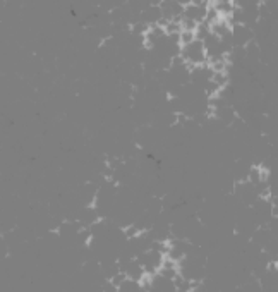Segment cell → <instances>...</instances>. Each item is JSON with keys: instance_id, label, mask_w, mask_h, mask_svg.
I'll list each match as a JSON object with an SVG mask.
<instances>
[{"instance_id": "7a4b0ae2", "label": "cell", "mask_w": 278, "mask_h": 292, "mask_svg": "<svg viewBox=\"0 0 278 292\" xmlns=\"http://www.w3.org/2000/svg\"><path fill=\"white\" fill-rule=\"evenodd\" d=\"M206 14H208V4H189L184 5V12H182V18L185 19H193L196 22H204L206 21Z\"/></svg>"}, {"instance_id": "3957f363", "label": "cell", "mask_w": 278, "mask_h": 292, "mask_svg": "<svg viewBox=\"0 0 278 292\" xmlns=\"http://www.w3.org/2000/svg\"><path fill=\"white\" fill-rule=\"evenodd\" d=\"M194 40H198L196 38V33H194V31H182L180 33V45L182 46L189 45V43H193Z\"/></svg>"}, {"instance_id": "6da1fadb", "label": "cell", "mask_w": 278, "mask_h": 292, "mask_svg": "<svg viewBox=\"0 0 278 292\" xmlns=\"http://www.w3.org/2000/svg\"><path fill=\"white\" fill-rule=\"evenodd\" d=\"M180 57L184 59V62L189 65V69L198 67V65L208 64V54L206 46L201 40H194L189 45H184L180 48Z\"/></svg>"}]
</instances>
